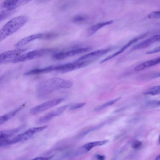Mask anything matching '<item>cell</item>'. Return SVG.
Masks as SVG:
<instances>
[{"mask_svg": "<svg viewBox=\"0 0 160 160\" xmlns=\"http://www.w3.org/2000/svg\"><path fill=\"white\" fill-rule=\"evenodd\" d=\"M73 83L68 80L54 77L49 79L39 84L37 89L39 97L43 98L59 89H68L71 87Z\"/></svg>", "mask_w": 160, "mask_h": 160, "instance_id": "6da1fadb", "label": "cell"}, {"mask_svg": "<svg viewBox=\"0 0 160 160\" xmlns=\"http://www.w3.org/2000/svg\"><path fill=\"white\" fill-rule=\"evenodd\" d=\"M28 20L26 16H21L15 17L7 23L0 30V42L21 29Z\"/></svg>", "mask_w": 160, "mask_h": 160, "instance_id": "7a4b0ae2", "label": "cell"}, {"mask_svg": "<svg viewBox=\"0 0 160 160\" xmlns=\"http://www.w3.org/2000/svg\"><path fill=\"white\" fill-rule=\"evenodd\" d=\"M50 49L36 50L29 52L13 59L12 62L13 63L24 62L43 56L52 52Z\"/></svg>", "mask_w": 160, "mask_h": 160, "instance_id": "3957f363", "label": "cell"}, {"mask_svg": "<svg viewBox=\"0 0 160 160\" xmlns=\"http://www.w3.org/2000/svg\"><path fill=\"white\" fill-rule=\"evenodd\" d=\"M96 59H92L82 61H75L74 63L55 66L54 71L64 74V73L84 67L94 62Z\"/></svg>", "mask_w": 160, "mask_h": 160, "instance_id": "277c9868", "label": "cell"}, {"mask_svg": "<svg viewBox=\"0 0 160 160\" xmlns=\"http://www.w3.org/2000/svg\"><path fill=\"white\" fill-rule=\"evenodd\" d=\"M63 99H58L50 100L33 108L30 110L31 114L36 115L43 111L47 110L62 102Z\"/></svg>", "mask_w": 160, "mask_h": 160, "instance_id": "5b68a950", "label": "cell"}, {"mask_svg": "<svg viewBox=\"0 0 160 160\" xmlns=\"http://www.w3.org/2000/svg\"><path fill=\"white\" fill-rule=\"evenodd\" d=\"M108 140L93 142L86 143L79 147L74 153V156L83 155L88 153L93 148L96 147L101 146L108 142Z\"/></svg>", "mask_w": 160, "mask_h": 160, "instance_id": "8992f818", "label": "cell"}, {"mask_svg": "<svg viewBox=\"0 0 160 160\" xmlns=\"http://www.w3.org/2000/svg\"><path fill=\"white\" fill-rule=\"evenodd\" d=\"M91 48L90 47L81 48L72 50L64 52L57 53L53 56V58L57 60H61L66 58L81 54L89 51Z\"/></svg>", "mask_w": 160, "mask_h": 160, "instance_id": "52a82bcc", "label": "cell"}, {"mask_svg": "<svg viewBox=\"0 0 160 160\" xmlns=\"http://www.w3.org/2000/svg\"><path fill=\"white\" fill-rule=\"evenodd\" d=\"M30 1H26V0L6 1L1 4L0 8L3 10V11H12L19 7L28 4Z\"/></svg>", "mask_w": 160, "mask_h": 160, "instance_id": "ba28073f", "label": "cell"}, {"mask_svg": "<svg viewBox=\"0 0 160 160\" xmlns=\"http://www.w3.org/2000/svg\"><path fill=\"white\" fill-rule=\"evenodd\" d=\"M147 35V34H144L132 39L127 44L123 46L121 49H120L118 51L102 60V61L100 62V64H101L105 62L109 61V60L122 54V53H123L132 45L134 44L138 41L139 39H143Z\"/></svg>", "mask_w": 160, "mask_h": 160, "instance_id": "9c48e42d", "label": "cell"}, {"mask_svg": "<svg viewBox=\"0 0 160 160\" xmlns=\"http://www.w3.org/2000/svg\"><path fill=\"white\" fill-rule=\"evenodd\" d=\"M26 49H17L15 50L6 51L0 54V65L6 60L12 58H15L21 55L25 52Z\"/></svg>", "mask_w": 160, "mask_h": 160, "instance_id": "30bf717a", "label": "cell"}, {"mask_svg": "<svg viewBox=\"0 0 160 160\" xmlns=\"http://www.w3.org/2000/svg\"><path fill=\"white\" fill-rule=\"evenodd\" d=\"M23 126L11 130L0 131V147L5 146V143L17 132L21 130Z\"/></svg>", "mask_w": 160, "mask_h": 160, "instance_id": "8fae6325", "label": "cell"}, {"mask_svg": "<svg viewBox=\"0 0 160 160\" xmlns=\"http://www.w3.org/2000/svg\"><path fill=\"white\" fill-rule=\"evenodd\" d=\"M160 41V36L159 35L153 36L135 45L131 49L130 52L148 47L152 44L156 42H159Z\"/></svg>", "mask_w": 160, "mask_h": 160, "instance_id": "7c38bea8", "label": "cell"}, {"mask_svg": "<svg viewBox=\"0 0 160 160\" xmlns=\"http://www.w3.org/2000/svg\"><path fill=\"white\" fill-rule=\"evenodd\" d=\"M109 49H104L97 50L93 51L83 56L78 59L76 62H80L86 61L93 58H96L105 55L110 51Z\"/></svg>", "mask_w": 160, "mask_h": 160, "instance_id": "4fadbf2b", "label": "cell"}, {"mask_svg": "<svg viewBox=\"0 0 160 160\" xmlns=\"http://www.w3.org/2000/svg\"><path fill=\"white\" fill-rule=\"evenodd\" d=\"M160 62V58L159 57L139 64L135 67L134 70L136 71H141L158 64Z\"/></svg>", "mask_w": 160, "mask_h": 160, "instance_id": "5bb4252c", "label": "cell"}, {"mask_svg": "<svg viewBox=\"0 0 160 160\" xmlns=\"http://www.w3.org/2000/svg\"><path fill=\"white\" fill-rule=\"evenodd\" d=\"M113 22H114L113 21H109L99 22L92 25L87 30V36L90 37L92 36L100 29L105 26L112 24Z\"/></svg>", "mask_w": 160, "mask_h": 160, "instance_id": "9a60e30c", "label": "cell"}, {"mask_svg": "<svg viewBox=\"0 0 160 160\" xmlns=\"http://www.w3.org/2000/svg\"><path fill=\"white\" fill-rule=\"evenodd\" d=\"M41 34H37L24 38L20 40L15 45L16 47H22L37 39H40Z\"/></svg>", "mask_w": 160, "mask_h": 160, "instance_id": "2e32d148", "label": "cell"}, {"mask_svg": "<svg viewBox=\"0 0 160 160\" xmlns=\"http://www.w3.org/2000/svg\"><path fill=\"white\" fill-rule=\"evenodd\" d=\"M55 66H49L41 69H36L31 70L24 73L26 76H32L48 73L54 71Z\"/></svg>", "mask_w": 160, "mask_h": 160, "instance_id": "e0dca14e", "label": "cell"}, {"mask_svg": "<svg viewBox=\"0 0 160 160\" xmlns=\"http://www.w3.org/2000/svg\"><path fill=\"white\" fill-rule=\"evenodd\" d=\"M68 106V105H64L53 110L48 113V115L52 118L59 116L62 114Z\"/></svg>", "mask_w": 160, "mask_h": 160, "instance_id": "ac0fdd59", "label": "cell"}, {"mask_svg": "<svg viewBox=\"0 0 160 160\" xmlns=\"http://www.w3.org/2000/svg\"><path fill=\"white\" fill-rule=\"evenodd\" d=\"M160 93V86H156L152 87L143 93L145 95L155 96L159 94Z\"/></svg>", "mask_w": 160, "mask_h": 160, "instance_id": "d6986e66", "label": "cell"}, {"mask_svg": "<svg viewBox=\"0 0 160 160\" xmlns=\"http://www.w3.org/2000/svg\"><path fill=\"white\" fill-rule=\"evenodd\" d=\"M58 33L49 32L41 33L40 39L42 40H51L56 38L59 36Z\"/></svg>", "mask_w": 160, "mask_h": 160, "instance_id": "ffe728a7", "label": "cell"}, {"mask_svg": "<svg viewBox=\"0 0 160 160\" xmlns=\"http://www.w3.org/2000/svg\"><path fill=\"white\" fill-rule=\"evenodd\" d=\"M121 97H119L115 99L112 100L111 101H109L108 102L98 107L94 111H98L103 110L106 107H108L109 106H110L114 104L115 103H116L119 100L121 99Z\"/></svg>", "mask_w": 160, "mask_h": 160, "instance_id": "44dd1931", "label": "cell"}, {"mask_svg": "<svg viewBox=\"0 0 160 160\" xmlns=\"http://www.w3.org/2000/svg\"><path fill=\"white\" fill-rule=\"evenodd\" d=\"M87 19V17L84 15H79L74 16L73 18L72 21L76 23H81L85 22Z\"/></svg>", "mask_w": 160, "mask_h": 160, "instance_id": "7402d4cb", "label": "cell"}, {"mask_svg": "<svg viewBox=\"0 0 160 160\" xmlns=\"http://www.w3.org/2000/svg\"><path fill=\"white\" fill-rule=\"evenodd\" d=\"M53 118L52 117L48 115H46L44 116L40 117L37 121V123L39 124H42L47 122Z\"/></svg>", "mask_w": 160, "mask_h": 160, "instance_id": "603a6c76", "label": "cell"}, {"mask_svg": "<svg viewBox=\"0 0 160 160\" xmlns=\"http://www.w3.org/2000/svg\"><path fill=\"white\" fill-rule=\"evenodd\" d=\"M24 106V104H23L21 106H20L16 110L10 112L8 113V114H6L5 115L7 116L9 119H10L15 116L18 112L20 111H21L23 109Z\"/></svg>", "mask_w": 160, "mask_h": 160, "instance_id": "cb8c5ba5", "label": "cell"}, {"mask_svg": "<svg viewBox=\"0 0 160 160\" xmlns=\"http://www.w3.org/2000/svg\"><path fill=\"white\" fill-rule=\"evenodd\" d=\"M13 12V11H2L0 13V22L4 19L10 16Z\"/></svg>", "mask_w": 160, "mask_h": 160, "instance_id": "d4e9b609", "label": "cell"}, {"mask_svg": "<svg viewBox=\"0 0 160 160\" xmlns=\"http://www.w3.org/2000/svg\"><path fill=\"white\" fill-rule=\"evenodd\" d=\"M148 17L150 19H159L160 17V12L159 11H152L150 13Z\"/></svg>", "mask_w": 160, "mask_h": 160, "instance_id": "484cf974", "label": "cell"}, {"mask_svg": "<svg viewBox=\"0 0 160 160\" xmlns=\"http://www.w3.org/2000/svg\"><path fill=\"white\" fill-rule=\"evenodd\" d=\"M142 145L141 142L136 140L132 143L131 147L135 149H139L141 147Z\"/></svg>", "mask_w": 160, "mask_h": 160, "instance_id": "4316f807", "label": "cell"}, {"mask_svg": "<svg viewBox=\"0 0 160 160\" xmlns=\"http://www.w3.org/2000/svg\"><path fill=\"white\" fill-rule=\"evenodd\" d=\"M85 104V103L76 104L72 106L70 110L71 111L75 110L83 107Z\"/></svg>", "mask_w": 160, "mask_h": 160, "instance_id": "83f0119b", "label": "cell"}, {"mask_svg": "<svg viewBox=\"0 0 160 160\" xmlns=\"http://www.w3.org/2000/svg\"><path fill=\"white\" fill-rule=\"evenodd\" d=\"M160 101H152L148 102L147 105L152 107H156L160 106Z\"/></svg>", "mask_w": 160, "mask_h": 160, "instance_id": "f1b7e54d", "label": "cell"}, {"mask_svg": "<svg viewBox=\"0 0 160 160\" xmlns=\"http://www.w3.org/2000/svg\"><path fill=\"white\" fill-rule=\"evenodd\" d=\"M160 51V46H159L156 48L151 50L148 51L146 52V55H151L155 54V53L159 52Z\"/></svg>", "mask_w": 160, "mask_h": 160, "instance_id": "f546056e", "label": "cell"}, {"mask_svg": "<svg viewBox=\"0 0 160 160\" xmlns=\"http://www.w3.org/2000/svg\"><path fill=\"white\" fill-rule=\"evenodd\" d=\"M9 117L5 115L0 116V125L4 124L9 119Z\"/></svg>", "mask_w": 160, "mask_h": 160, "instance_id": "4dcf8cb0", "label": "cell"}, {"mask_svg": "<svg viewBox=\"0 0 160 160\" xmlns=\"http://www.w3.org/2000/svg\"><path fill=\"white\" fill-rule=\"evenodd\" d=\"M53 156H51L50 157H38L33 159L30 160H49Z\"/></svg>", "mask_w": 160, "mask_h": 160, "instance_id": "1f68e13d", "label": "cell"}, {"mask_svg": "<svg viewBox=\"0 0 160 160\" xmlns=\"http://www.w3.org/2000/svg\"><path fill=\"white\" fill-rule=\"evenodd\" d=\"M96 157L97 160H104L105 157L103 155H97Z\"/></svg>", "mask_w": 160, "mask_h": 160, "instance_id": "d6a6232c", "label": "cell"}, {"mask_svg": "<svg viewBox=\"0 0 160 160\" xmlns=\"http://www.w3.org/2000/svg\"><path fill=\"white\" fill-rule=\"evenodd\" d=\"M155 160H160V155H159L157 156Z\"/></svg>", "mask_w": 160, "mask_h": 160, "instance_id": "836d02e7", "label": "cell"}, {"mask_svg": "<svg viewBox=\"0 0 160 160\" xmlns=\"http://www.w3.org/2000/svg\"><path fill=\"white\" fill-rule=\"evenodd\" d=\"M112 160H115V159H113Z\"/></svg>", "mask_w": 160, "mask_h": 160, "instance_id": "e575fe53", "label": "cell"}]
</instances>
